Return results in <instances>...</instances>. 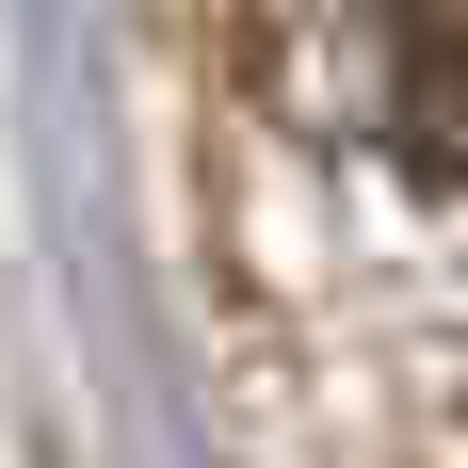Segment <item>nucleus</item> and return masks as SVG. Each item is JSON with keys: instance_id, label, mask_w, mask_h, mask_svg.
<instances>
[{"instance_id": "obj_1", "label": "nucleus", "mask_w": 468, "mask_h": 468, "mask_svg": "<svg viewBox=\"0 0 468 468\" xmlns=\"http://www.w3.org/2000/svg\"><path fill=\"white\" fill-rule=\"evenodd\" d=\"M372 130L420 194H468V0H372Z\"/></svg>"}]
</instances>
